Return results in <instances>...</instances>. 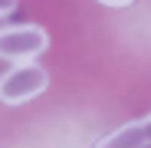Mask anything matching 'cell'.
<instances>
[{
  "instance_id": "5",
  "label": "cell",
  "mask_w": 151,
  "mask_h": 148,
  "mask_svg": "<svg viewBox=\"0 0 151 148\" xmlns=\"http://www.w3.org/2000/svg\"><path fill=\"white\" fill-rule=\"evenodd\" d=\"M99 4H105V7H128V4H135V0H99Z\"/></svg>"
},
{
  "instance_id": "2",
  "label": "cell",
  "mask_w": 151,
  "mask_h": 148,
  "mask_svg": "<svg viewBox=\"0 0 151 148\" xmlns=\"http://www.w3.org/2000/svg\"><path fill=\"white\" fill-rule=\"evenodd\" d=\"M49 86V72L40 63H17L4 69V79H0V99L4 105H23L30 99L43 95Z\"/></svg>"
},
{
  "instance_id": "6",
  "label": "cell",
  "mask_w": 151,
  "mask_h": 148,
  "mask_svg": "<svg viewBox=\"0 0 151 148\" xmlns=\"http://www.w3.org/2000/svg\"><path fill=\"white\" fill-rule=\"evenodd\" d=\"M145 125H148V129H151V112H148V115H145Z\"/></svg>"
},
{
  "instance_id": "3",
  "label": "cell",
  "mask_w": 151,
  "mask_h": 148,
  "mask_svg": "<svg viewBox=\"0 0 151 148\" xmlns=\"http://www.w3.org/2000/svg\"><path fill=\"white\" fill-rule=\"evenodd\" d=\"M95 148H151V129L145 125V118L125 122L115 132H109Z\"/></svg>"
},
{
  "instance_id": "1",
  "label": "cell",
  "mask_w": 151,
  "mask_h": 148,
  "mask_svg": "<svg viewBox=\"0 0 151 148\" xmlns=\"http://www.w3.org/2000/svg\"><path fill=\"white\" fill-rule=\"evenodd\" d=\"M49 49V33L40 23H4L0 30V56L7 66L17 63H36Z\"/></svg>"
},
{
  "instance_id": "4",
  "label": "cell",
  "mask_w": 151,
  "mask_h": 148,
  "mask_svg": "<svg viewBox=\"0 0 151 148\" xmlns=\"http://www.w3.org/2000/svg\"><path fill=\"white\" fill-rule=\"evenodd\" d=\"M17 7H20V0H0V13H4V20H7Z\"/></svg>"
}]
</instances>
